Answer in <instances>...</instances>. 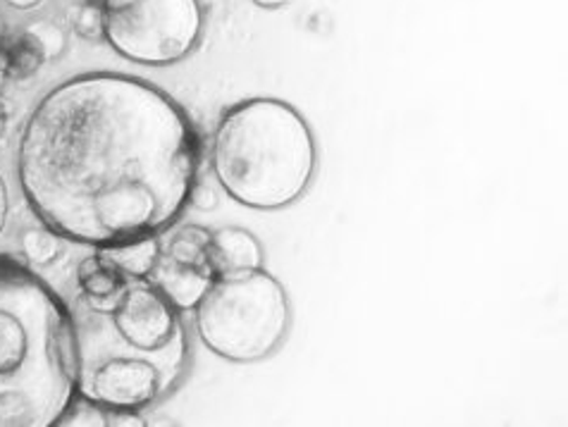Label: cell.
<instances>
[{
    "mask_svg": "<svg viewBox=\"0 0 568 427\" xmlns=\"http://www.w3.org/2000/svg\"><path fill=\"white\" fill-rule=\"evenodd\" d=\"M209 265L215 277H230V275L261 271L263 248L256 236L244 230H236V227L220 230L211 234Z\"/></svg>",
    "mask_w": 568,
    "mask_h": 427,
    "instance_id": "8",
    "label": "cell"
},
{
    "mask_svg": "<svg viewBox=\"0 0 568 427\" xmlns=\"http://www.w3.org/2000/svg\"><path fill=\"white\" fill-rule=\"evenodd\" d=\"M110 323L122 342L155 358L172 383H178L186 360L184 329L175 306L153 284H124L120 304L110 313Z\"/></svg>",
    "mask_w": 568,
    "mask_h": 427,
    "instance_id": "6",
    "label": "cell"
},
{
    "mask_svg": "<svg viewBox=\"0 0 568 427\" xmlns=\"http://www.w3.org/2000/svg\"><path fill=\"white\" fill-rule=\"evenodd\" d=\"M168 389L158 363L139 356H108L79 366V397L103 408L136 410Z\"/></svg>",
    "mask_w": 568,
    "mask_h": 427,
    "instance_id": "7",
    "label": "cell"
},
{
    "mask_svg": "<svg viewBox=\"0 0 568 427\" xmlns=\"http://www.w3.org/2000/svg\"><path fill=\"white\" fill-rule=\"evenodd\" d=\"M27 31H31V34H34L37 41L41 43L45 60L55 58L62 51V45H65V37H62V31L51 22H39L37 27H31Z\"/></svg>",
    "mask_w": 568,
    "mask_h": 427,
    "instance_id": "16",
    "label": "cell"
},
{
    "mask_svg": "<svg viewBox=\"0 0 568 427\" xmlns=\"http://www.w3.org/2000/svg\"><path fill=\"white\" fill-rule=\"evenodd\" d=\"M87 3H99V6H101V3H103V0H87Z\"/></svg>",
    "mask_w": 568,
    "mask_h": 427,
    "instance_id": "22",
    "label": "cell"
},
{
    "mask_svg": "<svg viewBox=\"0 0 568 427\" xmlns=\"http://www.w3.org/2000/svg\"><path fill=\"white\" fill-rule=\"evenodd\" d=\"M290 327L282 284L263 271L215 277L196 304L201 342L220 358L254 363L271 356Z\"/></svg>",
    "mask_w": 568,
    "mask_h": 427,
    "instance_id": "4",
    "label": "cell"
},
{
    "mask_svg": "<svg viewBox=\"0 0 568 427\" xmlns=\"http://www.w3.org/2000/svg\"><path fill=\"white\" fill-rule=\"evenodd\" d=\"M6 220H8V189L3 177H0V232L6 227Z\"/></svg>",
    "mask_w": 568,
    "mask_h": 427,
    "instance_id": "18",
    "label": "cell"
},
{
    "mask_svg": "<svg viewBox=\"0 0 568 427\" xmlns=\"http://www.w3.org/2000/svg\"><path fill=\"white\" fill-rule=\"evenodd\" d=\"M153 287L161 292L175 308H196L215 275L206 267L182 265L170 256L158 258L153 265Z\"/></svg>",
    "mask_w": 568,
    "mask_h": 427,
    "instance_id": "9",
    "label": "cell"
},
{
    "mask_svg": "<svg viewBox=\"0 0 568 427\" xmlns=\"http://www.w3.org/2000/svg\"><path fill=\"white\" fill-rule=\"evenodd\" d=\"M18 170L45 227L101 248L175 223L196 184L199 136L163 91L128 74H82L31 113Z\"/></svg>",
    "mask_w": 568,
    "mask_h": 427,
    "instance_id": "1",
    "label": "cell"
},
{
    "mask_svg": "<svg viewBox=\"0 0 568 427\" xmlns=\"http://www.w3.org/2000/svg\"><path fill=\"white\" fill-rule=\"evenodd\" d=\"M45 60L41 43L31 31L3 37L0 43V65H3L6 79H29Z\"/></svg>",
    "mask_w": 568,
    "mask_h": 427,
    "instance_id": "11",
    "label": "cell"
},
{
    "mask_svg": "<svg viewBox=\"0 0 568 427\" xmlns=\"http://www.w3.org/2000/svg\"><path fill=\"white\" fill-rule=\"evenodd\" d=\"M74 29L79 37H84L89 41L103 39V12L99 3H84L79 8L77 18H74Z\"/></svg>",
    "mask_w": 568,
    "mask_h": 427,
    "instance_id": "15",
    "label": "cell"
},
{
    "mask_svg": "<svg viewBox=\"0 0 568 427\" xmlns=\"http://www.w3.org/2000/svg\"><path fill=\"white\" fill-rule=\"evenodd\" d=\"M315 172V141L306 120L287 103L251 99L230 108L213 136V175L242 205L287 209L302 199Z\"/></svg>",
    "mask_w": 568,
    "mask_h": 427,
    "instance_id": "3",
    "label": "cell"
},
{
    "mask_svg": "<svg viewBox=\"0 0 568 427\" xmlns=\"http://www.w3.org/2000/svg\"><path fill=\"white\" fill-rule=\"evenodd\" d=\"M79 287H82L84 296L97 298V296H113L124 289V275L118 271L115 265H110L103 256H91L82 261L77 271Z\"/></svg>",
    "mask_w": 568,
    "mask_h": 427,
    "instance_id": "12",
    "label": "cell"
},
{
    "mask_svg": "<svg viewBox=\"0 0 568 427\" xmlns=\"http://www.w3.org/2000/svg\"><path fill=\"white\" fill-rule=\"evenodd\" d=\"M209 244H211V232L203 227H186L168 246V256L182 265H194V267H206L209 265ZM213 273V271H211Z\"/></svg>",
    "mask_w": 568,
    "mask_h": 427,
    "instance_id": "13",
    "label": "cell"
},
{
    "mask_svg": "<svg viewBox=\"0 0 568 427\" xmlns=\"http://www.w3.org/2000/svg\"><path fill=\"white\" fill-rule=\"evenodd\" d=\"M12 8H20V10H29V8H37L41 0H6Z\"/></svg>",
    "mask_w": 568,
    "mask_h": 427,
    "instance_id": "19",
    "label": "cell"
},
{
    "mask_svg": "<svg viewBox=\"0 0 568 427\" xmlns=\"http://www.w3.org/2000/svg\"><path fill=\"white\" fill-rule=\"evenodd\" d=\"M189 201H192V203L196 205V209H201V211H211L213 205L217 203L215 194L211 192V189H209L206 184H194L192 196H189Z\"/></svg>",
    "mask_w": 568,
    "mask_h": 427,
    "instance_id": "17",
    "label": "cell"
},
{
    "mask_svg": "<svg viewBox=\"0 0 568 427\" xmlns=\"http://www.w3.org/2000/svg\"><path fill=\"white\" fill-rule=\"evenodd\" d=\"M99 256H103L110 265H115L122 275L146 277L151 275L158 258H161V244H158L155 234H149L139 236V240L101 246Z\"/></svg>",
    "mask_w": 568,
    "mask_h": 427,
    "instance_id": "10",
    "label": "cell"
},
{
    "mask_svg": "<svg viewBox=\"0 0 568 427\" xmlns=\"http://www.w3.org/2000/svg\"><path fill=\"white\" fill-rule=\"evenodd\" d=\"M6 122H8V113H6V105L0 103V134L6 132Z\"/></svg>",
    "mask_w": 568,
    "mask_h": 427,
    "instance_id": "21",
    "label": "cell"
},
{
    "mask_svg": "<svg viewBox=\"0 0 568 427\" xmlns=\"http://www.w3.org/2000/svg\"><path fill=\"white\" fill-rule=\"evenodd\" d=\"M79 399L70 308L27 267L0 258V427H53Z\"/></svg>",
    "mask_w": 568,
    "mask_h": 427,
    "instance_id": "2",
    "label": "cell"
},
{
    "mask_svg": "<svg viewBox=\"0 0 568 427\" xmlns=\"http://www.w3.org/2000/svg\"><path fill=\"white\" fill-rule=\"evenodd\" d=\"M103 39L139 65H172L196 49L199 0H103Z\"/></svg>",
    "mask_w": 568,
    "mask_h": 427,
    "instance_id": "5",
    "label": "cell"
},
{
    "mask_svg": "<svg viewBox=\"0 0 568 427\" xmlns=\"http://www.w3.org/2000/svg\"><path fill=\"white\" fill-rule=\"evenodd\" d=\"M258 8H282L287 0H254Z\"/></svg>",
    "mask_w": 568,
    "mask_h": 427,
    "instance_id": "20",
    "label": "cell"
},
{
    "mask_svg": "<svg viewBox=\"0 0 568 427\" xmlns=\"http://www.w3.org/2000/svg\"><path fill=\"white\" fill-rule=\"evenodd\" d=\"M24 256L37 265H49L58 258V234L51 230H29L22 234Z\"/></svg>",
    "mask_w": 568,
    "mask_h": 427,
    "instance_id": "14",
    "label": "cell"
}]
</instances>
